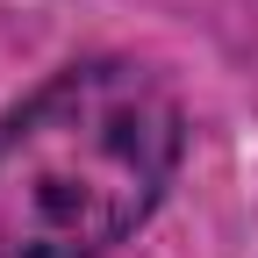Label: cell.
<instances>
[{"mask_svg": "<svg viewBox=\"0 0 258 258\" xmlns=\"http://www.w3.org/2000/svg\"><path fill=\"white\" fill-rule=\"evenodd\" d=\"M179 101L129 57L57 72L0 122V258H101L179 165Z\"/></svg>", "mask_w": 258, "mask_h": 258, "instance_id": "obj_1", "label": "cell"}]
</instances>
